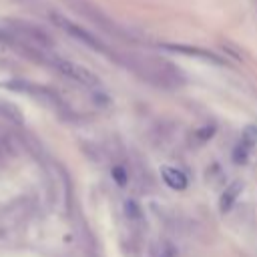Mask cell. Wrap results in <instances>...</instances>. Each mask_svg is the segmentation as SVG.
Listing matches in <instances>:
<instances>
[{
    "label": "cell",
    "mask_w": 257,
    "mask_h": 257,
    "mask_svg": "<svg viewBox=\"0 0 257 257\" xmlns=\"http://www.w3.org/2000/svg\"><path fill=\"white\" fill-rule=\"evenodd\" d=\"M118 64L131 68L135 74L145 78L151 84L163 86V88H173L183 84V76L179 68H175L167 60L151 58V56H141V54H118Z\"/></svg>",
    "instance_id": "cell-1"
},
{
    "label": "cell",
    "mask_w": 257,
    "mask_h": 257,
    "mask_svg": "<svg viewBox=\"0 0 257 257\" xmlns=\"http://www.w3.org/2000/svg\"><path fill=\"white\" fill-rule=\"evenodd\" d=\"M68 8H72L78 16H82L84 20H88L90 24H94L98 30H102L104 34L116 38V40H124V42H135L133 34L120 26L116 20H112L98 4H94L92 0H62Z\"/></svg>",
    "instance_id": "cell-2"
},
{
    "label": "cell",
    "mask_w": 257,
    "mask_h": 257,
    "mask_svg": "<svg viewBox=\"0 0 257 257\" xmlns=\"http://www.w3.org/2000/svg\"><path fill=\"white\" fill-rule=\"evenodd\" d=\"M48 18H50V22L56 26V28H60L64 34H68L70 38H74V40H78L80 44H84V46H88L90 50H94V52H100V54H104V56H108L110 60H118V52H114L110 46H106L98 36H94L90 30H86L84 26H80V24H76V22H72L70 18H66L64 14H60V12H48Z\"/></svg>",
    "instance_id": "cell-3"
},
{
    "label": "cell",
    "mask_w": 257,
    "mask_h": 257,
    "mask_svg": "<svg viewBox=\"0 0 257 257\" xmlns=\"http://www.w3.org/2000/svg\"><path fill=\"white\" fill-rule=\"evenodd\" d=\"M44 64L50 66V68H54L58 74L66 76L68 80H72V82H76V84H80V86H84V88L94 90V88L100 86L98 76H96L94 72H90L88 68L76 64V62H72V60H66V58H62V56H56V54H52V52H48Z\"/></svg>",
    "instance_id": "cell-4"
},
{
    "label": "cell",
    "mask_w": 257,
    "mask_h": 257,
    "mask_svg": "<svg viewBox=\"0 0 257 257\" xmlns=\"http://www.w3.org/2000/svg\"><path fill=\"white\" fill-rule=\"evenodd\" d=\"M6 28H8L16 38H20V40L26 42V44H32V46H38V48H44V50H50V48H52V38L48 36V32H44V30H42L40 26H36V24L10 18V20H6Z\"/></svg>",
    "instance_id": "cell-5"
},
{
    "label": "cell",
    "mask_w": 257,
    "mask_h": 257,
    "mask_svg": "<svg viewBox=\"0 0 257 257\" xmlns=\"http://www.w3.org/2000/svg\"><path fill=\"white\" fill-rule=\"evenodd\" d=\"M6 86H8L10 90L26 92V94H30V96H34V98H38V100H42V102H48V104H52V106H60V104H62L60 98H58V94H56L54 90H50L48 86H40V84L28 82V80H10V82H6Z\"/></svg>",
    "instance_id": "cell-6"
},
{
    "label": "cell",
    "mask_w": 257,
    "mask_h": 257,
    "mask_svg": "<svg viewBox=\"0 0 257 257\" xmlns=\"http://www.w3.org/2000/svg\"><path fill=\"white\" fill-rule=\"evenodd\" d=\"M161 48L171 50V52H179V54H185V56H195V58H203V60H211V62L223 64V58H219L215 52L205 50V48H199V46H187V44H171V42H165V44H161Z\"/></svg>",
    "instance_id": "cell-7"
},
{
    "label": "cell",
    "mask_w": 257,
    "mask_h": 257,
    "mask_svg": "<svg viewBox=\"0 0 257 257\" xmlns=\"http://www.w3.org/2000/svg\"><path fill=\"white\" fill-rule=\"evenodd\" d=\"M161 177H163V181H165L171 189H175V191L187 189V175H185L183 171H179L177 167H163V169H161Z\"/></svg>",
    "instance_id": "cell-8"
},
{
    "label": "cell",
    "mask_w": 257,
    "mask_h": 257,
    "mask_svg": "<svg viewBox=\"0 0 257 257\" xmlns=\"http://www.w3.org/2000/svg\"><path fill=\"white\" fill-rule=\"evenodd\" d=\"M124 217L133 227H141L143 225L145 213H143V207H141V203L137 199H126L124 201Z\"/></svg>",
    "instance_id": "cell-9"
},
{
    "label": "cell",
    "mask_w": 257,
    "mask_h": 257,
    "mask_svg": "<svg viewBox=\"0 0 257 257\" xmlns=\"http://www.w3.org/2000/svg\"><path fill=\"white\" fill-rule=\"evenodd\" d=\"M241 189H243V183H239V181L231 183V185L225 189V193L221 195V201H219V207H221V211H223V213H225V211H229V209L233 207V203L237 201V197H239Z\"/></svg>",
    "instance_id": "cell-10"
},
{
    "label": "cell",
    "mask_w": 257,
    "mask_h": 257,
    "mask_svg": "<svg viewBox=\"0 0 257 257\" xmlns=\"http://www.w3.org/2000/svg\"><path fill=\"white\" fill-rule=\"evenodd\" d=\"M151 257H173V247L167 241H155L151 245Z\"/></svg>",
    "instance_id": "cell-11"
},
{
    "label": "cell",
    "mask_w": 257,
    "mask_h": 257,
    "mask_svg": "<svg viewBox=\"0 0 257 257\" xmlns=\"http://www.w3.org/2000/svg\"><path fill=\"white\" fill-rule=\"evenodd\" d=\"M112 175H114V181L118 185H124L126 183V171L122 167H112Z\"/></svg>",
    "instance_id": "cell-12"
},
{
    "label": "cell",
    "mask_w": 257,
    "mask_h": 257,
    "mask_svg": "<svg viewBox=\"0 0 257 257\" xmlns=\"http://www.w3.org/2000/svg\"><path fill=\"white\" fill-rule=\"evenodd\" d=\"M12 38H14V34H12L8 28H0V44L10 46V44H12Z\"/></svg>",
    "instance_id": "cell-13"
}]
</instances>
